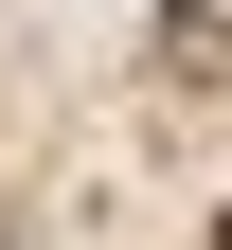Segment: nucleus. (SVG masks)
<instances>
[{
    "label": "nucleus",
    "instance_id": "1",
    "mask_svg": "<svg viewBox=\"0 0 232 250\" xmlns=\"http://www.w3.org/2000/svg\"><path fill=\"white\" fill-rule=\"evenodd\" d=\"M232 54V0H179V72H214Z\"/></svg>",
    "mask_w": 232,
    "mask_h": 250
},
{
    "label": "nucleus",
    "instance_id": "2",
    "mask_svg": "<svg viewBox=\"0 0 232 250\" xmlns=\"http://www.w3.org/2000/svg\"><path fill=\"white\" fill-rule=\"evenodd\" d=\"M214 250H232V232H214Z\"/></svg>",
    "mask_w": 232,
    "mask_h": 250
}]
</instances>
